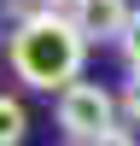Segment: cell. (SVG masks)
<instances>
[{
	"label": "cell",
	"instance_id": "1",
	"mask_svg": "<svg viewBox=\"0 0 140 146\" xmlns=\"http://www.w3.org/2000/svg\"><path fill=\"white\" fill-rule=\"evenodd\" d=\"M12 76L29 82V88H47V94H64L70 82H82V58H88V35L76 29V18H64V12L41 6L35 18H23L18 29H12Z\"/></svg>",
	"mask_w": 140,
	"mask_h": 146
},
{
	"label": "cell",
	"instance_id": "2",
	"mask_svg": "<svg viewBox=\"0 0 140 146\" xmlns=\"http://www.w3.org/2000/svg\"><path fill=\"white\" fill-rule=\"evenodd\" d=\"M58 129H64L70 140H99L117 129V100L99 88V82H70L64 94H58Z\"/></svg>",
	"mask_w": 140,
	"mask_h": 146
},
{
	"label": "cell",
	"instance_id": "3",
	"mask_svg": "<svg viewBox=\"0 0 140 146\" xmlns=\"http://www.w3.org/2000/svg\"><path fill=\"white\" fill-rule=\"evenodd\" d=\"M70 18H76V29L88 41H123L128 23H134V6L128 0H82Z\"/></svg>",
	"mask_w": 140,
	"mask_h": 146
},
{
	"label": "cell",
	"instance_id": "4",
	"mask_svg": "<svg viewBox=\"0 0 140 146\" xmlns=\"http://www.w3.org/2000/svg\"><path fill=\"white\" fill-rule=\"evenodd\" d=\"M23 135H29V111H23V100L0 94V146H23Z\"/></svg>",
	"mask_w": 140,
	"mask_h": 146
},
{
	"label": "cell",
	"instance_id": "5",
	"mask_svg": "<svg viewBox=\"0 0 140 146\" xmlns=\"http://www.w3.org/2000/svg\"><path fill=\"white\" fill-rule=\"evenodd\" d=\"M117 47H123V58H128V70H140V12H134V23H128V35H123Z\"/></svg>",
	"mask_w": 140,
	"mask_h": 146
},
{
	"label": "cell",
	"instance_id": "6",
	"mask_svg": "<svg viewBox=\"0 0 140 146\" xmlns=\"http://www.w3.org/2000/svg\"><path fill=\"white\" fill-rule=\"evenodd\" d=\"M123 111H128V117L140 123V70L128 76V88H123Z\"/></svg>",
	"mask_w": 140,
	"mask_h": 146
},
{
	"label": "cell",
	"instance_id": "7",
	"mask_svg": "<svg viewBox=\"0 0 140 146\" xmlns=\"http://www.w3.org/2000/svg\"><path fill=\"white\" fill-rule=\"evenodd\" d=\"M93 146H134V135H128V129H111V135H99Z\"/></svg>",
	"mask_w": 140,
	"mask_h": 146
},
{
	"label": "cell",
	"instance_id": "8",
	"mask_svg": "<svg viewBox=\"0 0 140 146\" xmlns=\"http://www.w3.org/2000/svg\"><path fill=\"white\" fill-rule=\"evenodd\" d=\"M47 6H53V12H64V6H70V12H76V6H82V0H47Z\"/></svg>",
	"mask_w": 140,
	"mask_h": 146
}]
</instances>
